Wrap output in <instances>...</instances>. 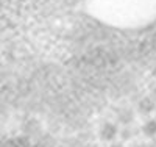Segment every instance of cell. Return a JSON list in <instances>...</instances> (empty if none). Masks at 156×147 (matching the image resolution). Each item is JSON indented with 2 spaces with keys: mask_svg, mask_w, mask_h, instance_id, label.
<instances>
[{
  "mask_svg": "<svg viewBox=\"0 0 156 147\" xmlns=\"http://www.w3.org/2000/svg\"><path fill=\"white\" fill-rule=\"evenodd\" d=\"M120 133L119 127H117V124L114 122H103L100 130H98V136L101 141L105 142H114V139L117 138V135Z\"/></svg>",
  "mask_w": 156,
  "mask_h": 147,
  "instance_id": "6da1fadb",
  "label": "cell"
},
{
  "mask_svg": "<svg viewBox=\"0 0 156 147\" xmlns=\"http://www.w3.org/2000/svg\"><path fill=\"white\" fill-rule=\"evenodd\" d=\"M153 99H154V100H156V88H154V89H153Z\"/></svg>",
  "mask_w": 156,
  "mask_h": 147,
  "instance_id": "52a82bcc",
  "label": "cell"
},
{
  "mask_svg": "<svg viewBox=\"0 0 156 147\" xmlns=\"http://www.w3.org/2000/svg\"><path fill=\"white\" fill-rule=\"evenodd\" d=\"M156 108V100L151 99V97H144V99H140L139 103H137V111L140 114H144V116H148L154 111Z\"/></svg>",
  "mask_w": 156,
  "mask_h": 147,
  "instance_id": "7a4b0ae2",
  "label": "cell"
},
{
  "mask_svg": "<svg viewBox=\"0 0 156 147\" xmlns=\"http://www.w3.org/2000/svg\"><path fill=\"white\" fill-rule=\"evenodd\" d=\"M154 75H156V71H154Z\"/></svg>",
  "mask_w": 156,
  "mask_h": 147,
  "instance_id": "ba28073f",
  "label": "cell"
},
{
  "mask_svg": "<svg viewBox=\"0 0 156 147\" xmlns=\"http://www.w3.org/2000/svg\"><path fill=\"white\" fill-rule=\"evenodd\" d=\"M109 147H125V145H123V142H115L114 141V142L109 144Z\"/></svg>",
  "mask_w": 156,
  "mask_h": 147,
  "instance_id": "8992f818",
  "label": "cell"
},
{
  "mask_svg": "<svg viewBox=\"0 0 156 147\" xmlns=\"http://www.w3.org/2000/svg\"><path fill=\"white\" fill-rule=\"evenodd\" d=\"M117 117H119V121H120L122 124L129 125V124L133 122V119H134V114H133V111H131V110H122Z\"/></svg>",
  "mask_w": 156,
  "mask_h": 147,
  "instance_id": "277c9868",
  "label": "cell"
},
{
  "mask_svg": "<svg viewBox=\"0 0 156 147\" xmlns=\"http://www.w3.org/2000/svg\"><path fill=\"white\" fill-rule=\"evenodd\" d=\"M136 128L134 127H131V125H125L123 127V130L120 131V136H122V139L123 141H129V139H133L134 136H136Z\"/></svg>",
  "mask_w": 156,
  "mask_h": 147,
  "instance_id": "5b68a950",
  "label": "cell"
},
{
  "mask_svg": "<svg viewBox=\"0 0 156 147\" xmlns=\"http://www.w3.org/2000/svg\"><path fill=\"white\" fill-rule=\"evenodd\" d=\"M142 135L147 138H156V119H148L140 128Z\"/></svg>",
  "mask_w": 156,
  "mask_h": 147,
  "instance_id": "3957f363",
  "label": "cell"
}]
</instances>
